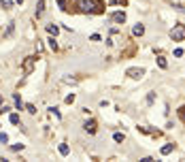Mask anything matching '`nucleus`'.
Instances as JSON below:
<instances>
[{"mask_svg": "<svg viewBox=\"0 0 185 162\" xmlns=\"http://www.w3.org/2000/svg\"><path fill=\"white\" fill-rule=\"evenodd\" d=\"M170 38H172V41H177V43L185 41V26H183V24H177V26L170 30Z\"/></svg>", "mask_w": 185, "mask_h": 162, "instance_id": "2", "label": "nucleus"}, {"mask_svg": "<svg viewBox=\"0 0 185 162\" xmlns=\"http://www.w3.org/2000/svg\"><path fill=\"white\" fill-rule=\"evenodd\" d=\"M17 2H19V5H21V2H24V0H17Z\"/></svg>", "mask_w": 185, "mask_h": 162, "instance_id": "23", "label": "nucleus"}, {"mask_svg": "<svg viewBox=\"0 0 185 162\" xmlns=\"http://www.w3.org/2000/svg\"><path fill=\"white\" fill-rule=\"evenodd\" d=\"M11 149H13V151H19V149H24V145H21V143H19V145H13Z\"/></svg>", "mask_w": 185, "mask_h": 162, "instance_id": "19", "label": "nucleus"}, {"mask_svg": "<svg viewBox=\"0 0 185 162\" xmlns=\"http://www.w3.org/2000/svg\"><path fill=\"white\" fill-rule=\"evenodd\" d=\"M45 11V0H38V11H36V15H40Z\"/></svg>", "mask_w": 185, "mask_h": 162, "instance_id": "12", "label": "nucleus"}, {"mask_svg": "<svg viewBox=\"0 0 185 162\" xmlns=\"http://www.w3.org/2000/svg\"><path fill=\"white\" fill-rule=\"evenodd\" d=\"M9 120H11V124H19V115H17V113H11Z\"/></svg>", "mask_w": 185, "mask_h": 162, "instance_id": "11", "label": "nucleus"}, {"mask_svg": "<svg viewBox=\"0 0 185 162\" xmlns=\"http://www.w3.org/2000/svg\"><path fill=\"white\" fill-rule=\"evenodd\" d=\"M157 64H160V68H166L168 64H166V60L164 58H157Z\"/></svg>", "mask_w": 185, "mask_h": 162, "instance_id": "15", "label": "nucleus"}, {"mask_svg": "<svg viewBox=\"0 0 185 162\" xmlns=\"http://www.w3.org/2000/svg\"><path fill=\"white\" fill-rule=\"evenodd\" d=\"M128 75H130L132 79H141V77L145 75V68H130V71H128Z\"/></svg>", "mask_w": 185, "mask_h": 162, "instance_id": "3", "label": "nucleus"}, {"mask_svg": "<svg viewBox=\"0 0 185 162\" xmlns=\"http://www.w3.org/2000/svg\"><path fill=\"white\" fill-rule=\"evenodd\" d=\"M47 32L55 36V34H58V26H47Z\"/></svg>", "mask_w": 185, "mask_h": 162, "instance_id": "13", "label": "nucleus"}, {"mask_svg": "<svg viewBox=\"0 0 185 162\" xmlns=\"http://www.w3.org/2000/svg\"><path fill=\"white\" fill-rule=\"evenodd\" d=\"M172 149H175V145H172V143H170V145H164V147H162V154L166 156V154H170Z\"/></svg>", "mask_w": 185, "mask_h": 162, "instance_id": "9", "label": "nucleus"}, {"mask_svg": "<svg viewBox=\"0 0 185 162\" xmlns=\"http://www.w3.org/2000/svg\"><path fill=\"white\" fill-rule=\"evenodd\" d=\"M132 32H134V36H143V34H145V26H143V24H136V26L132 28Z\"/></svg>", "mask_w": 185, "mask_h": 162, "instance_id": "7", "label": "nucleus"}, {"mask_svg": "<svg viewBox=\"0 0 185 162\" xmlns=\"http://www.w3.org/2000/svg\"><path fill=\"white\" fill-rule=\"evenodd\" d=\"M32 68H34V58H26V62H24V73H32Z\"/></svg>", "mask_w": 185, "mask_h": 162, "instance_id": "5", "label": "nucleus"}, {"mask_svg": "<svg viewBox=\"0 0 185 162\" xmlns=\"http://www.w3.org/2000/svg\"><path fill=\"white\" fill-rule=\"evenodd\" d=\"M111 19L115 21V24H124V21H126V13H124V11H117V13L111 15Z\"/></svg>", "mask_w": 185, "mask_h": 162, "instance_id": "4", "label": "nucleus"}, {"mask_svg": "<svg viewBox=\"0 0 185 162\" xmlns=\"http://www.w3.org/2000/svg\"><path fill=\"white\" fill-rule=\"evenodd\" d=\"M113 2H117V5H121V7H124V5H126V0H113Z\"/></svg>", "mask_w": 185, "mask_h": 162, "instance_id": "21", "label": "nucleus"}, {"mask_svg": "<svg viewBox=\"0 0 185 162\" xmlns=\"http://www.w3.org/2000/svg\"><path fill=\"white\" fill-rule=\"evenodd\" d=\"M153 100H155V94H153V92H151V94L147 96V102H153Z\"/></svg>", "mask_w": 185, "mask_h": 162, "instance_id": "20", "label": "nucleus"}, {"mask_svg": "<svg viewBox=\"0 0 185 162\" xmlns=\"http://www.w3.org/2000/svg\"><path fill=\"white\" fill-rule=\"evenodd\" d=\"M26 109H28V113H36V107H34V105H28Z\"/></svg>", "mask_w": 185, "mask_h": 162, "instance_id": "18", "label": "nucleus"}, {"mask_svg": "<svg viewBox=\"0 0 185 162\" xmlns=\"http://www.w3.org/2000/svg\"><path fill=\"white\" fill-rule=\"evenodd\" d=\"M113 139H115L117 143H121V141H124V134H121V132H115V136H113Z\"/></svg>", "mask_w": 185, "mask_h": 162, "instance_id": "14", "label": "nucleus"}, {"mask_svg": "<svg viewBox=\"0 0 185 162\" xmlns=\"http://www.w3.org/2000/svg\"><path fill=\"white\" fill-rule=\"evenodd\" d=\"M181 118L185 120V107H181Z\"/></svg>", "mask_w": 185, "mask_h": 162, "instance_id": "22", "label": "nucleus"}, {"mask_svg": "<svg viewBox=\"0 0 185 162\" xmlns=\"http://www.w3.org/2000/svg\"><path fill=\"white\" fill-rule=\"evenodd\" d=\"M7 141H9V136L4 132H0V143H7Z\"/></svg>", "mask_w": 185, "mask_h": 162, "instance_id": "16", "label": "nucleus"}, {"mask_svg": "<svg viewBox=\"0 0 185 162\" xmlns=\"http://www.w3.org/2000/svg\"><path fill=\"white\" fill-rule=\"evenodd\" d=\"M60 154H62V156H68V145H66V143L60 145Z\"/></svg>", "mask_w": 185, "mask_h": 162, "instance_id": "10", "label": "nucleus"}, {"mask_svg": "<svg viewBox=\"0 0 185 162\" xmlns=\"http://www.w3.org/2000/svg\"><path fill=\"white\" fill-rule=\"evenodd\" d=\"M96 126H98V124H96V120H89V122H85V126H83V128H85L87 132L94 134V132H96Z\"/></svg>", "mask_w": 185, "mask_h": 162, "instance_id": "6", "label": "nucleus"}, {"mask_svg": "<svg viewBox=\"0 0 185 162\" xmlns=\"http://www.w3.org/2000/svg\"><path fill=\"white\" fill-rule=\"evenodd\" d=\"M79 9H81L83 13H102V11H104L102 5L91 2V0H81V2H79Z\"/></svg>", "mask_w": 185, "mask_h": 162, "instance_id": "1", "label": "nucleus"}, {"mask_svg": "<svg viewBox=\"0 0 185 162\" xmlns=\"http://www.w3.org/2000/svg\"><path fill=\"white\" fill-rule=\"evenodd\" d=\"M49 47H51V49H58V43H55L53 38H49Z\"/></svg>", "mask_w": 185, "mask_h": 162, "instance_id": "17", "label": "nucleus"}, {"mask_svg": "<svg viewBox=\"0 0 185 162\" xmlns=\"http://www.w3.org/2000/svg\"><path fill=\"white\" fill-rule=\"evenodd\" d=\"M13 100H15V107H17V109H24V102H21V98H19L17 94H13Z\"/></svg>", "mask_w": 185, "mask_h": 162, "instance_id": "8", "label": "nucleus"}]
</instances>
